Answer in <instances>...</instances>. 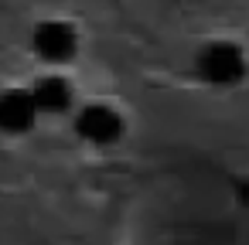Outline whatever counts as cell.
<instances>
[{
    "mask_svg": "<svg viewBox=\"0 0 249 245\" xmlns=\"http://www.w3.org/2000/svg\"><path fill=\"white\" fill-rule=\"evenodd\" d=\"M38 119V102L31 89H7L0 92V130L4 133H28Z\"/></svg>",
    "mask_w": 249,
    "mask_h": 245,
    "instance_id": "obj_4",
    "label": "cell"
},
{
    "mask_svg": "<svg viewBox=\"0 0 249 245\" xmlns=\"http://www.w3.org/2000/svg\"><path fill=\"white\" fill-rule=\"evenodd\" d=\"M75 130L86 143H96V147H106V143H116L120 133H123V119L113 106H103V102H89L79 109L75 116Z\"/></svg>",
    "mask_w": 249,
    "mask_h": 245,
    "instance_id": "obj_3",
    "label": "cell"
},
{
    "mask_svg": "<svg viewBox=\"0 0 249 245\" xmlns=\"http://www.w3.org/2000/svg\"><path fill=\"white\" fill-rule=\"evenodd\" d=\"M195 68H198L201 82L218 85V89H229V85H239L246 79L249 62H246V51L235 41H208L198 51Z\"/></svg>",
    "mask_w": 249,
    "mask_h": 245,
    "instance_id": "obj_1",
    "label": "cell"
},
{
    "mask_svg": "<svg viewBox=\"0 0 249 245\" xmlns=\"http://www.w3.org/2000/svg\"><path fill=\"white\" fill-rule=\"evenodd\" d=\"M35 102H38V113H65L72 106V85L62 79V75H45L35 82L31 89Z\"/></svg>",
    "mask_w": 249,
    "mask_h": 245,
    "instance_id": "obj_5",
    "label": "cell"
},
{
    "mask_svg": "<svg viewBox=\"0 0 249 245\" xmlns=\"http://www.w3.org/2000/svg\"><path fill=\"white\" fill-rule=\"evenodd\" d=\"M239 201L249 208V180H242V184H239Z\"/></svg>",
    "mask_w": 249,
    "mask_h": 245,
    "instance_id": "obj_6",
    "label": "cell"
},
{
    "mask_svg": "<svg viewBox=\"0 0 249 245\" xmlns=\"http://www.w3.org/2000/svg\"><path fill=\"white\" fill-rule=\"evenodd\" d=\"M31 48L41 62L48 65H65L75 51H79V34L72 24L65 21H41L35 28V38H31Z\"/></svg>",
    "mask_w": 249,
    "mask_h": 245,
    "instance_id": "obj_2",
    "label": "cell"
}]
</instances>
